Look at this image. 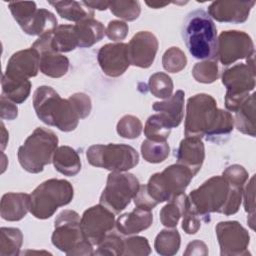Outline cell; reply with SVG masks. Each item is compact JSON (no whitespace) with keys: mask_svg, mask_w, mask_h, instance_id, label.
Masks as SVG:
<instances>
[{"mask_svg":"<svg viewBox=\"0 0 256 256\" xmlns=\"http://www.w3.org/2000/svg\"><path fill=\"white\" fill-rule=\"evenodd\" d=\"M219 109L216 100L200 93L187 100L184 134L186 137H205L213 127Z\"/></svg>","mask_w":256,"mask_h":256,"instance_id":"10","label":"cell"},{"mask_svg":"<svg viewBox=\"0 0 256 256\" xmlns=\"http://www.w3.org/2000/svg\"><path fill=\"white\" fill-rule=\"evenodd\" d=\"M254 55L247 58V63H239L223 71L222 83L226 87L225 107L236 112L250 96L255 87Z\"/></svg>","mask_w":256,"mask_h":256,"instance_id":"6","label":"cell"},{"mask_svg":"<svg viewBox=\"0 0 256 256\" xmlns=\"http://www.w3.org/2000/svg\"><path fill=\"white\" fill-rule=\"evenodd\" d=\"M146 4L149 6V7H151V8H154V9H157V8H162V7H164V6H166V5H168L169 4V2H146Z\"/></svg>","mask_w":256,"mask_h":256,"instance_id":"54","label":"cell"},{"mask_svg":"<svg viewBox=\"0 0 256 256\" xmlns=\"http://www.w3.org/2000/svg\"><path fill=\"white\" fill-rule=\"evenodd\" d=\"M253 54H255L254 43L247 33L229 30L219 35L217 58L223 65H230L239 59H247Z\"/></svg>","mask_w":256,"mask_h":256,"instance_id":"12","label":"cell"},{"mask_svg":"<svg viewBox=\"0 0 256 256\" xmlns=\"http://www.w3.org/2000/svg\"><path fill=\"white\" fill-rule=\"evenodd\" d=\"M97 60L102 71L109 77L122 75L129 67L127 44L108 43L102 46L97 54Z\"/></svg>","mask_w":256,"mask_h":256,"instance_id":"16","label":"cell"},{"mask_svg":"<svg viewBox=\"0 0 256 256\" xmlns=\"http://www.w3.org/2000/svg\"><path fill=\"white\" fill-rule=\"evenodd\" d=\"M23 234L18 228L2 227L0 229V256H16L20 253Z\"/></svg>","mask_w":256,"mask_h":256,"instance_id":"32","label":"cell"},{"mask_svg":"<svg viewBox=\"0 0 256 256\" xmlns=\"http://www.w3.org/2000/svg\"><path fill=\"white\" fill-rule=\"evenodd\" d=\"M151 253V248L148 240L142 236H133L124 239L123 255L145 256Z\"/></svg>","mask_w":256,"mask_h":256,"instance_id":"44","label":"cell"},{"mask_svg":"<svg viewBox=\"0 0 256 256\" xmlns=\"http://www.w3.org/2000/svg\"><path fill=\"white\" fill-rule=\"evenodd\" d=\"M52 50L58 53L70 52L78 47V41L74 25L62 24L52 32L51 35Z\"/></svg>","mask_w":256,"mask_h":256,"instance_id":"30","label":"cell"},{"mask_svg":"<svg viewBox=\"0 0 256 256\" xmlns=\"http://www.w3.org/2000/svg\"><path fill=\"white\" fill-rule=\"evenodd\" d=\"M229 189L222 176H213L188 195L190 206L204 221H209L210 213L223 212Z\"/></svg>","mask_w":256,"mask_h":256,"instance_id":"9","label":"cell"},{"mask_svg":"<svg viewBox=\"0 0 256 256\" xmlns=\"http://www.w3.org/2000/svg\"><path fill=\"white\" fill-rule=\"evenodd\" d=\"M221 256L250 255L248 231L237 221H222L215 227Z\"/></svg>","mask_w":256,"mask_h":256,"instance_id":"13","label":"cell"},{"mask_svg":"<svg viewBox=\"0 0 256 256\" xmlns=\"http://www.w3.org/2000/svg\"><path fill=\"white\" fill-rule=\"evenodd\" d=\"M142 123L138 117L133 115L123 116L117 123V133L127 139H134L139 137L142 132Z\"/></svg>","mask_w":256,"mask_h":256,"instance_id":"42","label":"cell"},{"mask_svg":"<svg viewBox=\"0 0 256 256\" xmlns=\"http://www.w3.org/2000/svg\"><path fill=\"white\" fill-rule=\"evenodd\" d=\"M0 115L1 119L13 120L18 115V108L14 102L10 101L3 95H1L0 99Z\"/></svg>","mask_w":256,"mask_h":256,"instance_id":"51","label":"cell"},{"mask_svg":"<svg viewBox=\"0 0 256 256\" xmlns=\"http://www.w3.org/2000/svg\"><path fill=\"white\" fill-rule=\"evenodd\" d=\"M109 9L116 17L126 21H134L139 17L141 12L140 3L131 0L110 1Z\"/></svg>","mask_w":256,"mask_h":256,"instance_id":"38","label":"cell"},{"mask_svg":"<svg viewBox=\"0 0 256 256\" xmlns=\"http://www.w3.org/2000/svg\"><path fill=\"white\" fill-rule=\"evenodd\" d=\"M192 75L197 82L205 84L213 83L219 77L217 59L196 63L192 69Z\"/></svg>","mask_w":256,"mask_h":256,"instance_id":"39","label":"cell"},{"mask_svg":"<svg viewBox=\"0 0 256 256\" xmlns=\"http://www.w3.org/2000/svg\"><path fill=\"white\" fill-rule=\"evenodd\" d=\"M234 126V118L230 112L225 111L223 109H219L217 118L215 123L209 133L205 136L209 141H217L218 138H222L223 136H228Z\"/></svg>","mask_w":256,"mask_h":256,"instance_id":"36","label":"cell"},{"mask_svg":"<svg viewBox=\"0 0 256 256\" xmlns=\"http://www.w3.org/2000/svg\"><path fill=\"white\" fill-rule=\"evenodd\" d=\"M40 69V55L34 48L20 50L8 60L3 74L11 77L29 79L35 77Z\"/></svg>","mask_w":256,"mask_h":256,"instance_id":"18","label":"cell"},{"mask_svg":"<svg viewBox=\"0 0 256 256\" xmlns=\"http://www.w3.org/2000/svg\"><path fill=\"white\" fill-rule=\"evenodd\" d=\"M182 38L194 58L217 59V29L206 11L197 9L187 14L182 25Z\"/></svg>","mask_w":256,"mask_h":256,"instance_id":"2","label":"cell"},{"mask_svg":"<svg viewBox=\"0 0 256 256\" xmlns=\"http://www.w3.org/2000/svg\"><path fill=\"white\" fill-rule=\"evenodd\" d=\"M162 64L166 71L177 73L185 68L187 64V57L180 48L171 47L163 54Z\"/></svg>","mask_w":256,"mask_h":256,"instance_id":"41","label":"cell"},{"mask_svg":"<svg viewBox=\"0 0 256 256\" xmlns=\"http://www.w3.org/2000/svg\"><path fill=\"white\" fill-rule=\"evenodd\" d=\"M124 239L115 233L107 234L104 239L98 244L95 255H123Z\"/></svg>","mask_w":256,"mask_h":256,"instance_id":"43","label":"cell"},{"mask_svg":"<svg viewBox=\"0 0 256 256\" xmlns=\"http://www.w3.org/2000/svg\"><path fill=\"white\" fill-rule=\"evenodd\" d=\"M149 90L157 98L168 99L172 96L173 81L163 72H156L149 78Z\"/></svg>","mask_w":256,"mask_h":256,"instance_id":"37","label":"cell"},{"mask_svg":"<svg viewBox=\"0 0 256 256\" xmlns=\"http://www.w3.org/2000/svg\"><path fill=\"white\" fill-rule=\"evenodd\" d=\"M184 96V91L177 90L170 98L161 102H155L152 106L153 110L157 111L171 128L179 126L183 119Z\"/></svg>","mask_w":256,"mask_h":256,"instance_id":"22","label":"cell"},{"mask_svg":"<svg viewBox=\"0 0 256 256\" xmlns=\"http://www.w3.org/2000/svg\"><path fill=\"white\" fill-rule=\"evenodd\" d=\"M8 7L21 28L26 26L31 18L34 16L36 11V3L33 1H24V2H10Z\"/></svg>","mask_w":256,"mask_h":256,"instance_id":"40","label":"cell"},{"mask_svg":"<svg viewBox=\"0 0 256 256\" xmlns=\"http://www.w3.org/2000/svg\"><path fill=\"white\" fill-rule=\"evenodd\" d=\"M114 225V213L102 204L85 210L80 219L83 235L92 245H98L113 229Z\"/></svg>","mask_w":256,"mask_h":256,"instance_id":"14","label":"cell"},{"mask_svg":"<svg viewBox=\"0 0 256 256\" xmlns=\"http://www.w3.org/2000/svg\"><path fill=\"white\" fill-rule=\"evenodd\" d=\"M40 55V71L52 78H60L64 76L69 69V59L53 50H47Z\"/></svg>","mask_w":256,"mask_h":256,"instance_id":"26","label":"cell"},{"mask_svg":"<svg viewBox=\"0 0 256 256\" xmlns=\"http://www.w3.org/2000/svg\"><path fill=\"white\" fill-rule=\"evenodd\" d=\"M1 85L2 95L16 104L23 103L31 92V82L25 78L11 77L3 74Z\"/></svg>","mask_w":256,"mask_h":256,"instance_id":"25","label":"cell"},{"mask_svg":"<svg viewBox=\"0 0 256 256\" xmlns=\"http://www.w3.org/2000/svg\"><path fill=\"white\" fill-rule=\"evenodd\" d=\"M141 153L147 162L161 163L169 156L170 147L166 141L155 142L146 139L141 144Z\"/></svg>","mask_w":256,"mask_h":256,"instance_id":"35","label":"cell"},{"mask_svg":"<svg viewBox=\"0 0 256 256\" xmlns=\"http://www.w3.org/2000/svg\"><path fill=\"white\" fill-rule=\"evenodd\" d=\"M58 137L47 128L38 127L19 147L17 157L21 167L29 173H40L52 162L58 148Z\"/></svg>","mask_w":256,"mask_h":256,"instance_id":"3","label":"cell"},{"mask_svg":"<svg viewBox=\"0 0 256 256\" xmlns=\"http://www.w3.org/2000/svg\"><path fill=\"white\" fill-rule=\"evenodd\" d=\"M74 29L78 41V47L80 48L93 46L95 43L99 42L105 34L103 24L93 18L77 22L74 25Z\"/></svg>","mask_w":256,"mask_h":256,"instance_id":"23","label":"cell"},{"mask_svg":"<svg viewBox=\"0 0 256 256\" xmlns=\"http://www.w3.org/2000/svg\"><path fill=\"white\" fill-rule=\"evenodd\" d=\"M57 28V18L55 15L46 10L38 9L31 20L26 26L21 28L28 35H37L42 36L44 34L53 32Z\"/></svg>","mask_w":256,"mask_h":256,"instance_id":"29","label":"cell"},{"mask_svg":"<svg viewBox=\"0 0 256 256\" xmlns=\"http://www.w3.org/2000/svg\"><path fill=\"white\" fill-rule=\"evenodd\" d=\"M53 245L69 256L92 255V244L83 235L79 214L74 210H64L55 219L51 237Z\"/></svg>","mask_w":256,"mask_h":256,"instance_id":"4","label":"cell"},{"mask_svg":"<svg viewBox=\"0 0 256 256\" xmlns=\"http://www.w3.org/2000/svg\"><path fill=\"white\" fill-rule=\"evenodd\" d=\"M87 7L97 10H106L110 6V1H82Z\"/></svg>","mask_w":256,"mask_h":256,"instance_id":"53","label":"cell"},{"mask_svg":"<svg viewBox=\"0 0 256 256\" xmlns=\"http://www.w3.org/2000/svg\"><path fill=\"white\" fill-rule=\"evenodd\" d=\"M171 127L160 114L151 115L145 124L144 134L147 139L155 142H165L170 135Z\"/></svg>","mask_w":256,"mask_h":256,"instance_id":"34","label":"cell"},{"mask_svg":"<svg viewBox=\"0 0 256 256\" xmlns=\"http://www.w3.org/2000/svg\"><path fill=\"white\" fill-rule=\"evenodd\" d=\"M128 25L121 20H112L108 23L105 34L112 41H120L126 38L128 34Z\"/></svg>","mask_w":256,"mask_h":256,"instance_id":"48","label":"cell"},{"mask_svg":"<svg viewBox=\"0 0 256 256\" xmlns=\"http://www.w3.org/2000/svg\"><path fill=\"white\" fill-rule=\"evenodd\" d=\"M55 169L65 176H75L81 170V161L78 153L70 146H60L56 149L53 159Z\"/></svg>","mask_w":256,"mask_h":256,"instance_id":"24","label":"cell"},{"mask_svg":"<svg viewBox=\"0 0 256 256\" xmlns=\"http://www.w3.org/2000/svg\"><path fill=\"white\" fill-rule=\"evenodd\" d=\"M31 198L26 193H6L1 199L0 214L4 220L19 221L30 211Z\"/></svg>","mask_w":256,"mask_h":256,"instance_id":"21","label":"cell"},{"mask_svg":"<svg viewBox=\"0 0 256 256\" xmlns=\"http://www.w3.org/2000/svg\"><path fill=\"white\" fill-rule=\"evenodd\" d=\"M208 249L204 242L200 240H194L187 245L184 255H207Z\"/></svg>","mask_w":256,"mask_h":256,"instance_id":"52","label":"cell"},{"mask_svg":"<svg viewBox=\"0 0 256 256\" xmlns=\"http://www.w3.org/2000/svg\"><path fill=\"white\" fill-rule=\"evenodd\" d=\"M194 175L185 166L177 163L153 174L145 185L150 197L157 203L169 202L184 193Z\"/></svg>","mask_w":256,"mask_h":256,"instance_id":"7","label":"cell"},{"mask_svg":"<svg viewBox=\"0 0 256 256\" xmlns=\"http://www.w3.org/2000/svg\"><path fill=\"white\" fill-rule=\"evenodd\" d=\"M33 107L43 123L64 132L75 130L81 119L73 102L62 99L50 86H40L34 91Z\"/></svg>","mask_w":256,"mask_h":256,"instance_id":"1","label":"cell"},{"mask_svg":"<svg viewBox=\"0 0 256 256\" xmlns=\"http://www.w3.org/2000/svg\"><path fill=\"white\" fill-rule=\"evenodd\" d=\"M234 123L238 131L243 134L255 137L256 123H255V94L252 93L246 101L235 112Z\"/></svg>","mask_w":256,"mask_h":256,"instance_id":"27","label":"cell"},{"mask_svg":"<svg viewBox=\"0 0 256 256\" xmlns=\"http://www.w3.org/2000/svg\"><path fill=\"white\" fill-rule=\"evenodd\" d=\"M140 188L136 176L127 172H111L108 175L106 186L100 196V204L114 214L123 211L134 199Z\"/></svg>","mask_w":256,"mask_h":256,"instance_id":"11","label":"cell"},{"mask_svg":"<svg viewBox=\"0 0 256 256\" xmlns=\"http://www.w3.org/2000/svg\"><path fill=\"white\" fill-rule=\"evenodd\" d=\"M222 177L231 187L243 188L248 180V172L241 165L234 164L227 167L222 174Z\"/></svg>","mask_w":256,"mask_h":256,"instance_id":"45","label":"cell"},{"mask_svg":"<svg viewBox=\"0 0 256 256\" xmlns=\"http://www.w3.org/2000/svg\"><path fill=\"white\" fill-rule=\"evenodd\" d=\"M177 163L187 167L195 176L205 159V148L198 137H185L176 151Z\"/></svg>","mask_w":256,"mask_h":256,"instance_id":"19","label":"cell"},{"mask_svg":"<svg viewBox=\"0 0 256 256\" xmlns=\"http://www.w3.org/2000/svg\"><path fill=\"white\" fill-rule=\"evenodd\" d=\"M88 162L111 172H126L139 162L138 152L126 144H96L87 149Z\"/></svg>","mask_w":256,"mask_h":256,"instance_id":"8","label":"cell"},{"mask_svg":"<svg viewBox=\"0 0 256 256\" xmlns=\"http://www.w3.org/2000/svg\"><path fill=\"white\" fill-rule=\"evenodd\" d=\"M158 50V40L149 31L136 33L127 44L128 59L130 65L140 68H148L154 62Z\"/></svg>","mask_w":256,"mask_h":256,"instance_id":"15","label":"cell"},{"mask_svg":"<svg viewBox=\"0 0 256 256\" xmlns=\"http://www.w3.org/2000/svg\"><path fill=\"white\" fill-rule=\"evenodd\" d=\"M1 127H2V150H4V148L6 146V142L8 140V133L6 132V129L4 127L3 122L1 123Z\"/></svg>","mask_w":256,"mask_h":256,"instance_id":"55","label":"cell"},{"mask_svg":"<svg viewBox=\"0 0 256 256\" xmlns=\"http://www.w3.org/2000/svg\"><path fill=\"white\" fill-rule=\"evenodd\" d=\"M255 1H214L208 7V15L218 22L243 23L250 14Z\"/></svg>","mask_w":256,"mask_h":256,"instance_id":"17","label":"cell"},{"mask_svg":"<svg viewBox=\"0 0 256 256\" xmlns=\"http://www.w3.org/2000/svg\"><path fill=\"white\" fill-rule=\"evenodd\" d=\"M255 177L254 175L251 177L250 181L246 185L244 191L242 192V198L244 199V207L245 211L248 213V224L251 229L254 230L255 223Z\"/></svg>","mask_w":256,"mask_h":256,"instance_id":"46","label":"cell"},{"mask_svg":"<svg viewBox=\"0 0 256 256\" xmlns=\"http://www.w3.org/2000/svg\"><path fill=\"white\" fill-rule=\"evenodd\" d=\"M74 196L71 183L64 179H49L30 194L31 214L38 219L50 218L56 210L69 204Z\"/></svg>","mask_w":256,"mask_h":256,"instance_id":"5","label":"cell"},{"mask_svg":"<svg viewBox=\"0 0 256 256\" xmlns=\"http://www.w3.org/2000/svg\"><path fill=\"white\" fill-rule=\"evenodd\" d=\"M153 221L150 210L136 207L129 213H124L115 221L117 231L122 235H133L149 228Z\"/></svg>","mask_w":256,"mask_h":256,"instance_id":"20","label":"cell"},{"mask_svg":"<svg viewBox=\"0 0 256 256\" xmlns=\"http://www.w3.org/2000/svg\"><path fill=\"white\" fill-rule=\"evenodd\" d=\"M183 221H182V229L187 234H195L201 226V217L191 208L189 199L188 203L185 207V210L182 214Z\"/></svg>","mask_w":256,"mask_h":256,"instance_id":"47","label":"cell"},{"mask_svg":"<svg viewBox=\"0 0 256 256\" xmlns=\"http://www.w3.org/2000/svg\"><path fill=\"white\" fill-rule=\"evenodd\" d=\"M69 99L73 102L74 106L76 107L80 118H86L91 111V100L90 97L84 93H75L69 97Z\"/></svg>","mask_w":256,"mask_h":256,"instance_id":"49","label":"cell"},{"mask_svg":"<svg viewBox=\"0 0 256 256\" xmlns=\"http://www.w3.org/2000/svg\"><path fill=\"white\" fill-rule=\"evenodd\" d=\"M180 240V234L176 229H164L156 236L154 248L159 255L172 256L179 251Z\"/></svg>","mask_w":256,"mask_h":256,"instance_id":"33","label":"cell"},{"mask_svg":"<svg viewBox=\"0 0 256 256\" xmlns=\"http://www.w3.org/2000/svg\"><path fill=\"white\" fill-rule=\"evenodd\" d=\"M187 203L188 196L185 193H182L175 199L169 201L160 211V221L162 225L167 228L176 227Z\"/></svg>","mask_w":256,"mask_h":256,"instance_id":"31","label":"cell"},{"mask_svg":"<svg viewBox=\"0 0 256 256\" xmlns=\"http://www.w3.org/2000/svg\"><path fill=\"white\" fill-rule=\"evenodd\" d=\"M134 204L136 207L146 210H151L157 205V203L148 194L145 185H140V188L134 197Z\"/></svg>","mask_w":256,"mask_h":256,"instance_id":"50","label":"cell"},{"mask_svg":"<svg viewBox=\"0 0 256 256\" xmlns=\"http://www.w3.org/2000/svg\"><path fill=\"white\" fill-rule=\"evenodd\" d=\"M57 13L64 19L74 22H79L85 19L93 18L94 11L78 1H49Z\"/></svg>","mask_w":256,"mask_h":256,"instance_id":"28","label":"cell"}]
</instances>
